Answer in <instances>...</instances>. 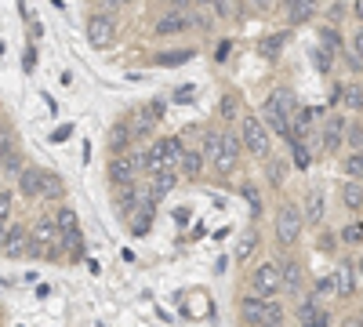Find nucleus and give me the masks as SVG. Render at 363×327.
I'll list each match as a JSON object with an SVG mask.
<instances>
[{"instance_id":"5701e85b","label":"nucleus","mask_w":363,"mask_h":327,"mask_svg":"<svg viewBox=\"0 0 363 327\" xmlns=\"http://www.w3.org/2000/svg\"><path fill=\"white\" fill-rule=\"evenodd\" d=\"M313 15H316V4H313V0H294V4H287V22H291V26L309 22Z\"/></svg>"},{"instance_id":"f257e3e1","label":"nucleus","mask_w":363,"mask_h":327,"mask_svg":"<svg viewBox=\"0 0 363 327\" xmlns=\"http://www.w3.org/2000/svg\"><path fill=\"white\" fill-rule=\"evenodd\" d=\"M240 145L255 157H269L272 142H269V128L262 124V116H244V135H240Z\"/></svg>"},{"instance_id":"e433bc0d","label":"nucleus","mask_w":363,"mask_h":327,"mask_svg":"<svg viewBox=\"0 0 363 327\" xmlns=\"http://www.w3.org/2000/svg\"><path fill=\"white\" fill-rule=\"evenodd\" d=\"M359 92H363L359 84H352V87H342V102H345L352 113H359V102H363V95H359Z\"/></svg>"},{"instance_id":"c9c22d12","label":"nucleus","mask_w":363,"mask_h":327,"mask_svg":"<svg viewBox=\"0 0 363 327\" xmlns=\"http://www.w3.org/2000/svg\"><path fill=\"white\" fill-rule=\"evenodd\" d=\"M218 138H222V131H218V128H211V131L203 135V150H200V157H203V160L215 157V150H218Z\"/></svg>"},{"instance_id":"393cba45","label":"nucleus","mask_w":363,"mask_h":327,"mask_svg":"<svg viewBox=\"0 0 363 327\" xmlns=\"http://www.w3.org/2000/svg\"><path fill=\"white\" fill-rule=\"evenodd\" d=\"M284 323V306L277 299H265L262 306V327H280Z\"/></svg>"},{"instance_id":"7ed1b4c3","label":"nucleus","mask_w":363,"mask_h":327,"mask_svg":"<svg viewBox=\"0 0 363 327\" xmlns=\"http://www.w3.org/2000/svg\"><path fill=\"white\" fill-rule=\"evenodd\" d=\"M301 229H306V218H301V207L298 204H284L277 211V240L280 244H294Z\"/></svg>"},{"instance_id":"c756f323","label":"nucleus","mask_w":363,"mask_h":327,"mask_svg":"<svg viewBox=\"0 0 363 327\" xmlns=\"http://www.w3.org/2000/svg\"><path fill=\"white\" fill-rule=\"evenodd\" d=\"M26 167V160H22V150H15V153H8V157H0V174H18Z\"/></svg>"},{"instance_id":"f8f14e48","label":"nucleus","mask_w":363,"mask_h":327,"mask_svg":"<svg viewBox=\"0 0 363 327\" xmlns=\"http://www.w3.org/2000/svg\"><path fill=\"white\" fill-rule=\"evenodd\" d=\"M186 26H189L186 8H174V11H167V15L157 22V37H174V33H182Z\"/></svg>"},{"instance_id":"f03ea898","label":"nucleus","mask_w":363,"mask_h":327,"mask_svg":"<svg viewBox=\"0 0 363 327\" xmlns=\"http://www.w3.org/2000/svg\"><path fill=\"white\" fill-rule=\"evenodd\" d=\"M330 284H335V299H356L359 291V262L345 258L335 265V273H330Z\"/></svg>"},{"instance_id":"49530a36","label":"nucleus","mask_w":363,"mask_h":327,"mask_svg":"<svg viewBox=\"0 0 363 327\" xmlns=\"http://www.w3.org/2000/svg\"><path fill=\"white\" fill-rule=\"evenodd\" d=\"M342 327H363V316H349V320H342Z\"/></svg>"},{"instance_id":"412c9836","label":"nucleus","mask_w":363,"mask_h":327,"mask_svg":"<svg viewBox=\"0 0 363 327\" xmlns=\"http://www.w3.org/2000/svg\"><path fill=\"white\" fill-rule=\"evenodd\" d=\"M262 306H265V299H255V294H247V299L240 302V320H244L247 327H262Z\"/></svg>"},{"instance_id":"4be33fe9","label":"nucleus","mask_w":363,"mask_h":327,"mask_svg":"<svg viewBox=\"0 0 363 327\" xmlns=\"http://www.w3.org/2000/svg\"><path fill=\"white\" fill-rule=\"evenodd\" d=\"M66 193V182L55 171H40V200H58Z\"/></svg>"},{"instance_id":"37998d69","label":"nucleus","mask_w":363,"mask_h":327,"mask_svg":"<svg viewBox=\"0 0 363 327\" xmlns=\"http://www.w3.org/2000/svg\"><path fill=\"white\" fill-rule=\"evenodd\" d=\"M222 116H225V121H233V116H236V99L233 95L222 99Z\"/></svg>"},{"instance_id":"ddd939ff","label":"nucleus","mask_w":363,"mask_h":327,"mask_svg":"<svg viewBox=\"0 0 363 327\" xmlns=\"http://www.w3.org/2000/svg\"><path fill=\"white\" fill-rule=\"evenodd\" d=\"M29 240H37V244L51 248L55 255H62V251H58V229H55V222H51V218H40L33 229H29Z\"/></svg>"},{"instance_id":"f3484780","label":"nucleus","mask_w":363,"mask_h":327,"mask_svg":"<svg viewBox=\"0 0 363 327\" xmlns=\"http://www.w3.org/2000/svg\"><path fill=\"white\" fill-rule=\"evenodd\" d=\"M109 150H113V157H116V153H131V131H128L124 121H116V124L109 128Z\"/></svg>"},{"instance_id":"a211bd4d","label":"nucleus","mask_w":363,"mask_h":327,"mask_svg":"<svg viewBox=\"0 0 363 327\" xmlns=\"http://www.w3.org/2000/svg\"><path fill=\"white\" fill-rule=\"evenodd\" d=\"M124 124H128V131H131V145H138V142H142V138H145L149 131H153V121H149V116H145V109L131 113Z\"/></svg>"},{"instance_id":"58836bf2","label":"nucleus","mask_w":363,"mask_h":327,"mask_svg":"<svg viewBox=\"0 0 363 327\" xmlns=\"http://www.w3.org/2000/svg\"><path fill=\"white\" fill-rule=\"evenodd\" d=\"M313 66H316L320 73H330V55H327L323 48H316V51H313Z\"/></svg>"},{"instance_id":"7c9ffc66","label":"nucleus","mask_w":363,"mask_h":327,"mask_svg":"<svg viewBox=\"0 0 363 327\" xmlns=\"http://www.w3.org/2000/svg\"><path fill=\"white\" fill-rule=\"evenodd\" d=\"M338 236H342V244H349V248H359V240H363V226H359V218H352V222H349V226H345Z\"/></svg>"},{"instance_id":"bb28decb","label":"nucleus","mask_w":363,"mask_h":327,"mask_svg":"<svg viewBox=\"0 0 363 327\" xmlns=\"http://www.w3.org/2000/svg\"><path fill=\"white\" fill-rule=\"evenodd\" d=\"M277 265H280V284L301 287V265L298 262H277Z\"/></svg>"},{"instance_id":"a18cd8bd","label":"nucleus","mask_w":363,"mask_h":327,"mask_svg":"<svg viewBox=\"0 0 363 327\" xmlns=\"http://www.w3.org/2000/svg\"><path fill=\"white\" fill-rule=\"evenodd\" d=\"M69 131H73V128H69V124H66V128H58V131H55V135H51V138H55V142H62V138H69Z\"/></svg>"},{"instance_id":"c85d7f7f","label":"nucleus","mask_w":363,"mask_h":327,"mask_svg":"<svg viewBox=\"0 0 363 327\" xmlns=\"http://www.w3.org/2000/svg\"><path fill=\"white\" fill-rule=\"evenodd\" d=\"M196 51L193 48H182V51H164V55H157V66H182L186 58H193Z\"/></svg>"},{"instance_id":"2eb2a0df","label":"nucleus","mask_w":363,"mask_h":327,"mask_svg":"<svg viewBox=\"0 0 363 327\" xmlns=\"http://www.w3.org/2000/svg\"><path fill=\"white\" fill-rule=\"evenodd\" d=\"M18 193L26 200H40V167H22L18 171Z\"/></svg>"},{"instance_id":"0eeeda50","label":"nucleus","mask_w":363,"mask_h":327,"mask_svg":"<svg viewBox=\"0 0 363 327\" xmlns=\"http://www.w3.org/2000/svg\"><path fill=\"white\" fill-rule=\"evenodd\" d=\"M135 174H138V167H135V157H131V153H116V157L109 160L113 189H120V186H135Z\"/></svg>"},{"instance_id":"6ab92c4d","label":"nucleus","mask_w":363,"mask_h":327,"mask_svg":"<svg viewBox=\"0 0 363 327\" xmlns=\"http://www.w3.org/2000/svg\"><path fill=\"white\" fill-rule=\"evenodd\" d=\"M262 116H265V121H262L265 128H272V131H280L284 138H291V124H287V116H284L277 106H272V102H265V106H262Z\"/></svg>"},{"instance_id":"cd10ccee","label":"nucleus","mask_w":363,"mask_h":327,"mask_svg":"<svg viewBox=\"0 0 363 327\" xmlns=\"http://www.w3.org/2000/svg\"><path fill=\"white\" fill-rule=\"evenodd\" d=\"M272 106H277L287 121H291V109H294V92H287V87H277V92H272V99H269Z\"/></svg>"},{"instance_id":"ea45409f","label":"nucleus","mask_w":363,"mask_h":327,"mask_svg":"<svg viewBox=\"0 0 363 327\" xmlns=\"http://www.w3.org/2000/svg\"><path fill=\"white\" fill-rule=\"evenodd\" d=\"M171 99H174V102H193V99H196V87H193V84H186V87H178V92H174Z\"/></svg>"},{"instance_id":"b1692460","label":"nucleus","mask_w":363,"mask_h":327,"mask_svg":"<svg viewBox=\"0 0 363 327\" xmlns=\"http://www.w3.org/2000/svg\"><path fill=\"white\" fill-rule=\"evenodd\" d=\"M284 40H287V33H272V37H265V40L258 44V51H262L265 62H277V58H280V48H284Z\"/></svg>"},{"instance_id":"72a5a7b5","label":"nucleus","mask_w":363,"mask_h":327,"mask_svg":"<svg viewBox=\"0 0 363 327\" xmlns=\"http://www.w3.org/2000/svg\"><path fill=\"white\" fill-rule=\"evenodd\" d=\"M15 150H18V135L11 128H0V157H8Z\"/></svg>"},{"instance_id":"79ce46f5","label":"nucleus","mask_w":363,"mask_h":327,"mask_svg":"<svg viewBox=\"0 0 363 327\" xmlns=\"http://www.w3.org/2000/svg\"><path fill=\"white\" fill-rule=\"evenodd\" d=\"M22 70H26V73H33V70H37V51H33V48H26V55H22Z\"/></svg>"},{"instance_id":"aec40b11","label":"nucleus","mask_w":363,"mask_h":327,"mask_svg":"<svg viewBox=\"0 0 363 327\" xmlns=\"http://www.w3.org/2000/svg\"><path fill=\"white\" fill-rule=\"evenodd\" d=\"M200 171H203V157H200V150H186L182 153V160H178V174L182 178H200Z\"/></svg>"},{"instance_id":"20e7f679","label":"nucleus","mask_w":363,"mask_h":327,"mask_svg":"<svg viewBox=\"0 0 363 327\" xmlns=\"http://www.w3.org/2000/svg\"><path fill=\"white\" fill-rule=\"evenodd\" d=\"M251 287H255V299H272V294H280V265L277 262H262L255 265L251 273Z\"/></svg>"},{"instance_id":"4c0bfd02","label":"nucleus","mask_w":363,"mask_h":327,"mask_svg":"<svg viewBox=\"0 0 363 327\" xmlns=\"http://www.w3.org/2000/svg\"><path fill=\"white\" fill-rule=\"evenodd\" d=\"M345 131H349V153H359L363 150V128H359V121L345 124Z\"/></svg>"},{"instance_id":"6e6552de","label":"nucleus","mask_w":363,"mask_h":327,"mask_svg":"<svg viewBox=\"0 0 363 327\" xmlns=\"http://www.w3.org/2000/svg\"><path fill=\"white\" fill-rule=\"evenodd\" d=\"M26 240H29V229H26V226H8L4 240H0V255L22 258V255H26Z\"/></svg>"},{"instance_id":"a878e982","label":"nucleus","mask_w":363,"mask_h":327,"mask_svg":"<svg viewBox=\"0 0 363 327\" xmlns=\"http://www.w3.org/2000/svg\"><path fill=\"white\" fill-rule=\"evenodd\" d=\"M342 200H345V207H349L352 215H359V207H363V189H359V182H345Z\"/></svg>"},{"instance_id":"4468645a","label":"nucleus","mask_w":363,"mask_h":327,"mask_svg":"<svg viewBox=\"0 0 363 327\" xmlns=\"http://www.w3.org/2000/svg\"><path fill=\"white\" fill-rule=\"evenodd\" d=\"M113 196H116L120 215H128V218L138 211V204H142V189L138 186H120V189H113Z\"/></svg>"},{"instance_id":"dca6fc26","label":"nucleus","mask_w":363,"mask_h":327,"mask_svg":"<svg viewBox=\"0 0 363 327\" xmlns=\"http://www.w3.org/2000/svg\"><path fill=\"white\" fill-rule=\"evenodd\" d=\"M255 251H258V233L247 229V233H240V236H236V244H233V262H236V265H244Z\"/></svg>"},{"instance_id":"c03bdc74","label":"nucleus","mask_w":363,"mask_h":327,"mask_svg":"<svg viewBox=\"0 0 363 327\" xmlns=\"http://www.w3.org/2000/svg\"><path fill=\"white\" fill-rule=\"evenodd\" d=\"M272 186H284V167L272 164Z\"/></svg>"},{"instance_id":"9d476101","label":"nucleus","mask_w":363,"mask_h":327,"mask_svg":"<svg viewBox=\"0 0 363 327\" xmlns=\"http://www.w3.org/2000/svg\"><path fill=\"white\" fill-rule=\"evenodd\" d=\"M174 178H178V174H149V178H145V189H142V196H145L149 204L164 200V196L174 189Z\"/></svg>"},{"instance_id":"a19ab883","label":"nucleus","mask_w":363,"mask_h":327,"mask_svg":"<svg viewBox=\"0 0 363 327\" xmlns=\"http://www.w3.org/2000/svg\"><path fill=\"white\" fill-rule=\"evenodd\" d=\"M8 215H11V193L0 189V222H8Z\"/></svg>"},{"instance_id":"f704fd0d","label":"nucleus","mask_w":363,"mask_h":327,"mask_svg":"<svg viewBox=\"0 0 363 327\" xmlns=\"http://www.w3.org/2000/svg\"><path fill=\"white\" fill-rule=\"evenodd\" d=\"M345 174H349V182H359V178H363V157L359 153L345 157Z\"/></svg>"},{"instance_id":"39448f33","label":"nucleus","mask_w":363,"mask_h":327,"mask_svg":"<svg viewBox=\"0 0 363 327\" xmlns=\"http://www.w3.org/2000/svg\"><path fill=\"white\" fill-rule=\"evenodd\" d=\"M240 138L233 135V131H222V138H218V150H215V157H211V164H215V171L218 174H233L236 171V164H240Z\"/></svg>"},{"instance_id":"1a4fd4ad","label":"nucleus","mask_w":363,"mask_h":327,"mask_svg":"<svg viewBox=\"0 0 363 327\" xmlns=\"http://www.w3.org/2000/svg\"><path fill=\"white\" fill-rule=\"evenodd\" d=\"M345 116H327V124H323V150L327 153H338L342 150V142H345Z\"/></svg>"},{"instance_id":"9b49d317","label":"nucleus","mask_w":363,"mask_h":327,"mask_svg":"<svg viewBox=\"0 0 363 327\" xmlns=\"http://www.w3.org/2000/svg\"><path fill=\"white\" fill-rule=\"evenodd\" d=\"M298 320H301V327H330V313H327L323 306H316L313 299H306V302H301V309H298Z\"/></svg>"},{"instance_id":"473e14b6","label":"nucleus","mask_w":363,"mask_h":327,"mask_svg":"<svg viewBox=\"0 0 363 327\" xmlns=\"http://www.w3.org/2000/svg\"><path fill=\"white\" fill-rule=\"evenodd\" d=\"M301 218H309V222L323 218V193H309V211H301Z\"/></svg>"},{"instance_id":"2f4dec72","label":"nucleus","mask_w":363,"mask_h":327,"mask_svg":"<svg viewBox=\"0 0 363 327\" xmlns=\"http://www.w3.org/2000/svg\"><path fill=\"white\" fill-rule=\"evenodd\" d=\"M291 157H294V164H298V167H309V164H313L309 145H306V142H298V138H291Z\"/></svg>"},{"instance_id":"423d86ee","label":"nucleus","mask_w":363,"mask_h":327,"mask_svg":"<svg viewBox=\"0 0 363 327\" xmlns=\"http://www.w3.org/2000/svg\"><path fill=\"white\" fill-rule=\"evenodd\" d=\"M113 37H116V22L109 15H91L87 18V40L95 48H109Z\"/></svg>"}]
</instances>
